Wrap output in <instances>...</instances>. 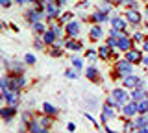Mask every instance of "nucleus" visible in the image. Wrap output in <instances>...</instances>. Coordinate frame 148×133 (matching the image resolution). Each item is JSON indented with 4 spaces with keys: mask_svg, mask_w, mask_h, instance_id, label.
<instances>
[{
    "mask_svg": "<svg viewBox=\"0 0 148 133\" xmlns=\"http://www.w3.org/2000/svg\"><path fill=\"white\" fill-rule=\"evenodd\" d=\"M18 96H21V91L18 89H2V100L9 105H17Z\"/></svg>",
    "mask_w": 148,
    "mask_h": 133,
    "instance_id": "1",
    "label": "nucleus"
},
{
    "mask_svg": "<svg viewBox=\"0 0 148 133\" xmlns=\"http://www.w3.org/2000/svg\"><path fill=\"white\" fill-rule=\"evenodd\" d=\"M45 10H41V8H30V11L26 13V20H28V24H35V22H39V20H43L45 19Z\"/></svg>",
    "mask_w": 148,
    "mask_h": 133,
    "instance_id": "2",
    "label": "nucleus"
},
{
    "mask_svg": "<svg viewBox=\"0 0 148 133\" xmlns=\"http://www.w3.org/2000/svg\"><path fill=\"white\" fill-rule=\"evenodd\" d=\"M45 15L48 20H54L58 19V17H61V6H59L58 2H48L45 6Z\"/></svg>",
    "mask_w": 148,
    "mask_h": 133,
    "instance_id": "3",
    "label": "nucleus"
},
{
    "mask_svg": "<svg viewBox=\"0 0 148 133\" xmlns=\"http://www.w3.org/2000/svg\"><path fill=\"white\" fill-rule=\"evenodd\" d=\"M122 83H124L126 89H135V87H145V80L135 76V74H128V76H124Z\"/></svg>",
    "mask_w": 148,
    "mask_h": 133,
    "instance_id": "4",
    "label": "nucleus"
},
{
    "mask_svg": "<svg viewBox=\"0 0 148 133\" xmlns=\"http://www.w3.org/2000/svg\"><path fill=\"white\" fill-rule=\"evenodd\" d=\"M117 72H119V76H128V74H133V63H130L128 59H119L117 61Z\"/></svg>",
    "mask_w": 148,
    "mask_h": 133,
    "instance_id": "5",
    "label": "nucleus"
},
{
    "mask_svg": "<svg viewBox=\"0 0 148 133\" xmlns=\"http://www.w3.org/2000/svg\"><path fill=\"white\" fill-rule=\"evenodd\" d=\"M111 96H113V98L117 100V104H119V109H122L124 105H126V104L130 102V100H132V98H130V94H128L124 89H115L113 93H111Z\"/></svg>",
    "mask_w": 148,
    "mask_h": 133,
    "instance_id": "6",
    "label": "nucleus"
},
{
    "mask_svg": "<svg viewBox=\"0 0 148 133\" xmlns=\"http://www.w3.org/2000/svg\"><path fill=\"white\" fill-rule=\"evenodd\" d=\"M22 87H26V78L22 74H11L9 76V89H18L21 91Z\"/></svg>",
    "mask_w": 148,
    "mask_h": 133,
    "instance_id": "7",
    "label": "nucleus"
},
{
    "mask_svg": "<svg viewBox=\"0 0 148 133\" xmlns=\"http://www.w3.org/2000/svg\"><path fill=\"white\" fill-rule=\"evenodd\" d=\"M122 115L126 118H133L135 115H139V107H137V102H133V100H130V102L122 107Z\"/></svg>",
    "mask_w": 148,
    "mask_h": 133,
    "instance_id": "8",
    "label": "nucleus"
},
{
    "mask_svg": "<svg viewBox=\"0 0 148 133\" xmlns=\"http://www.w3.org/2000/svg\"><path fill=\"white\" fill-rule=\"evenodd\" d=\"M6 68L9 70V74H24V70H26V67H24V63H18V61H8L6 59Z\"/></svg>",
    "mask_w": 148,
    "mask_h": 133,
    "instance_id": "9",
    "label": "nucleus"
},
{
    "mask_svg": "<svg viewBox=\"0 0 148 133\" xmlns=\"http://www.w3.org/2000/svg\"><path fill=\"white\" fill-rule=\"evenodd\" d=\"M124 17H126V20H128L130 24L133 26V28H135V26H139V24H141V20H143L141 13H139L137 10H128V11H126V15H124Z\"/></svg>",
    "mask_w": 148,
    "mask_h": 133,
    "instance_id": "10",
    "label": "nucleus"
},
{
    "mask_svg": "<svg viewBox=\"0 0 148 133\" xmlns=\"http://www.w3.org/2000/svg\"><path fill=\"white\" fill-rule=\"evenodd\" d=\"M65 31H67L69 37H78V35H80V22L74 20V19L69 20L67 26H65Z\"/></svg>",
    "mask_w": 148,
    "mask_h": 133,
    "instance_id": "11",
    "label": "nucleus"
},
{
    "mask_svg": "<svg viewBox=\"0 0 148 133\" xmlns=\"http://www.w3.org/2000/svg\"><path fill=\"white\" fill-rule=\"evenodd\" d=\"M17 105H6V107H2V109H0V117H2V120H6V122H9V120H11V118L13 117H15V115H17Z\"/></svg>",
    "mask_w": 148,
    "mask_h": 133,
    "instance_id": "12",
    "label": "nucleus"
},
{
    "mask_svg": "<svg viewBox=\"0 0 148 133\" xmlns=\"http://www.w3.org/2000/svg\"><path fill=\"white\" fill-rule=\"evenodd\" d=\"M133 126H135V131H141L143 128H148V115H135L133 117Z\"/></svg>",
    "mask_w": 148,
    "mask_h": 133,
    "instance_id": "13",
    "label": "nucleus"
},
{
    "mask_svg": "<svg viewBox=\"0 0 148 133\" xmlns=\"http://www.w3.org/2000/svg\"><path fill=\"white\" fill-rule=\"evenodd\" d=\"M117 117V107H113V105H104V109H102V122H108L111 120V118H115Z\"/></svg>",
    "mask_w": 148,
    "mask_h": 133,
    "instance_id": "14",
    "label": "nucleus"
},
{
    "mask_svg": "<svg viewBox=\"0 0 148 133\" xmlns=\"http://www.w3.org/2000/svg\"><path fill=\"white\" fill-rule=\"evenodd\" d=\"M130 98L133 100V102H139V100H145L148 98V91L145 89V87H135V89L130 93Z\"/></svg>",
    "mask_w": 148,
    "mask_h": 133,
    "instance_id": "15",
    "label": "nucleus"
},
{
    "mask_svg": "<svg viewBox=\"0 0 148 133\" xmlns=\"http://www.w3.org/2000/svg\"><path fill=\"white\" fill-rule=\"evenodd\" d=\"M126 59H128L130 63H133V65L141 63V59H143V54H141V50H137V48H132V50H128V52H126Z\"/></svg>",
    "mask_w": 148,
    "mask_h": 133,
    "instance_id": "16",
    "label": "nucleus"
},
{
    "mask_svg": "<svg viewBox=\"0 0 148 133\" xmlns=\"http://www.w3.org/2000/svg\"><path fill=\"white\" fill-rule=\"evenodd\" d=\"M133 48V37H130V35H126V37L119 39V50L120 52H128V50Z\"/></svg>",
    "mask_w": 148,
    "mask_h": 133,
    "instance_id": "17",
    "label": "nucleus"
},
{
    "mask_svg": "<svg viewBox=\"0 0 148 133\" xmlns=\"http://www.w3.org/2000/svg\"><path fill=\"white\" fill-rule=\"evenodd\" d=\"M109 22H111V28H117V30H126V22H128V20H124L120 15H111Z\"/></svg>",
    "mask_w": 148,
    "mask_h": 133,
    "instance_id": "18",
    "label": "nucleus"
},
{
    "mask_svg": "<svg viewBox=\"0 0 148 133\" xmlns=\"http://www.w3.org/2000/svg\"><path fill=\"white\" fill-rule=\"evenodd\" d=\"M26 130L28 131H34V133H45V131H48L43 124H41V120L39 122H37V120H32L30 124H26Z\"/></svg>",
    "mask_w": 148,
    "mask_h": 133,
    "instance_id": "19",
    "label": "nucleus"
},
{
    "mask_svg": "<svg viewBox=\"0 0 148 133\" xmlns=\"http://www.w3.org/2000/svg\"><path fill=\"white\" fill-rule=\"evenodd\" d=\"M91 20L95 22V24H100V22H108V20H109V17H108V13L96 10L95 13H91Z\"/></svg>",
    "mask_w": 148,
    "mask_h": 133,
    "instance_id": "20",
    "label": "nucleus"
},
{
    "mask_svg": "<svg viewBox=\"0 0 148 133\" xmlns=\"http://www.w3.org/2000/svg\"><path fill=\"white\" fill-rule=\"evenodd\" d=\"M41 37H43V41H45V44H46V46H52V44L56 43V41H58V37H56V33H54V31L50 30V28L46 30L45 33L41 35Z\"/></svg>",
    "mask_w": 148,
    "mask_h": 133,
    "instance_id": "21",
    "label": "nucleus"
},
{
    "mask_svg": "<svg viewBox=\"0 0 148 133\" xmlns=\"http://www.w3.org/2000/svg\"><path fill=\"white\" fill-rule=\"evenodd\" d=\"M102 35H104V30H102L98 24H95V26H91V28H89V37L92 41H98Z\"/></svg>",
    "mask_w": 148,
    "mask_h": 133,
    "instance_id": "22",
    "label": "nucleus"
},
{
    "mask_svg": "<svg viewBox=\"0 0 148 133\" xmlns=\"http://www.w3.org/2000/svg\"><path fill=\"white\" fill-rule=\"evenodd\" d=\"M109 56H113V50H111L109 44H104V46H100V50H98V57L108 59Z\"/></svg>",
    "mask_w": 148,
    "mask_h": 133,
    "instance_id": "23",
    "label": "nucleus"
},
{
    "mask_svg": "<svg viewBox=\"0 0 148 133\" xmlns=\"http://www.w3.org/2000/svg\"><path fill=\"white\" fill-rule=\"evenodd\" d=\"M85 76L89 78L91 81H96V80H98V70H96V67H95V65H91V67L85 70Z\"/></svg>",
    "mask_w": 148,
    "mask_h": 133,
    "instance_id": "24",
    "label": "nucleus"
},
{
    "mask_svg": "<svg viewBox=\"0 0 148 133\" xmlns=\"http://www.w3.org/2000/svg\"><path fill=\"white\" fill-rule=\"evenodd\" d=\"M65 46H67L69 50H74V52H78V50H82V43H78V41H74V37H71L65 43Z\"/></svg>",
    "mask_w": 148,
    "mask_h": 133,
    "instance_id": "25",
    "label": "nucleus"
},
{
    "mask_svg": "<svg viewBox=\"0 0 148 133\" xmlns=\"http://www.w3.org/2000/svg\"><path fill=\"white\" fill-rule=\"evenodd\" d=\"M113 0H104V2H102L100 4V8H98V10L100 11H104V13H111V11H113Z\"/></svg>",
    "mask_w": 148,
    "mask_h": 133,
    "instance_id": "26",
    "label": "nucleus"
},
{
    "mask_svg": "<svg viewBox=\"0 0 148 133\" xmlns=\"http://www.w3.org/2000/svg\"><path fill=\"white\" fill-rule=\"evenodd\" d=\"M43 113H45V115H52V117H56V115H58V109H56L52 104L45 102V104H43Z\"/></svg>",
    "mask_w": 148,
    "mask_h": 133,
    "instance_id": "27",
    "label": "nucleus"
},
{
    "mask_svg": "<svg viewBox=\"0 0 148 133\" xmlns=\"http://www.w3.org/2000/svg\"><path fill=\"white\" fill-rule=\"evenodd\" d=\"M32 30H34L35 33L43 35L45 31H46V26H45V22H43V20H39V22H35V24H32Z\"/></svg>",
    "mask_w": 148,
    "mask_h": 133,
    "instance_id": "28",
    "label": "nucleus"
},
{
    "mask_svg": "<svg viewBox=\"0 0 148 133\" xmlns=\"http://www.w3.org/2000/svg\"><path fill=\"white\" fill-rule=\"evenodd\" d=\"M137 107H139V113H141V115H146L148 113V98L139 100V102H137Z\"/></svg>",
    "mask_w": 148,
    "mask_h": 133,
    "instance_id": "29",
    "label": "nucleus"
},
{
    "mask_svg": "<svg viewBox=\"0 0 148 133\" xmlns=\"http://www.w3.org/2000/svg\"><path fill=\"white\" fill-rule=\"evenodd\" d=\"M50 30H52L54 33H56V37H58V39H61V37H63V28H61V26H58L56 22H52V24H50Z\"/></svg>",
    "mask_w": 148,
    "mask_h": 133,
    "instance_id": "30",
    "label": "nucleus"
},
{
    "mask_svg": "<svg viewBox=\"0 0 148 133\" xmlns=\"http://www.w3.org/2000/svg\"><path fill=\"white\" fill-rule=\"evenodd\" d=\"M41 124H43L46 130H50V126L54 124V120H52V115H45V117L41 118Z\"/></svg>",
    "mask_w": 148,
    "mask_h": 133,
    "instance_id": "31",
    "label": "nucleus"
},
{
    "mask_svg": "<svg viewBox=\"0 0 148 133\" xmlns=\"http://www.w3.org/2000/svg\"><path fill=\"white\" fill-rule=\"evenodd\" d=\"M71 61H72V65H74V68H76V70H80V68L83 67L82 57H78V56H72V57H71Z\"/></svg>",
    "mask_w": 148,
    "mask_h": 133,
    "instance_id": "32",
    "label": "nucleus"
},
{
    "mask_svg": "<svg viewBox=\"0 0 148 133\" xmlns=\"http://www.w3.org/2000/svg\"><path fill=\"white\" fill-rule=\"evenodd\" d=\"M74 19V13H71V11H67V13H63L61 17H59V22H65V24H67L69 20H72Z\"/></svg>",
    "mask_w": 148,
    "mask_h": 133,
    "instance_id": "33",
    "label": "nucleus"
},
{
    "mask_svg": "<svg viewBox=\"0 0 148 133\" xmlns=\"http://www.w3.org/2000/svg\"><path fill=\"white\" fill-rule=\"evenodd\" d=\"M120 6H128V10H137V2L135 0H124Z\"/></svg>",
    "mask_w": 148,
    "mask_h": 133,
    "instance_id": "34",
    "label": "nucleus"
},
{
    "mask_svg": "<svg viewBox=\"0 0 148 133\" xmlns=\"http://www.w3.org/2000/svg\"><path fill=\"white\" fill-rule=\"evenodd\" d=\"M32 120H34V118H32V113L30 111H24V113H22V124H24V126H26V124H30Z\"/></svg>",
    "mask_w": 148,
    "mask_h": 133,
    "instance_id": "35",
    "label": "nucleus"
},
{
    "mask_svg": "<svg viewBox=\"0 0 148 133\" xmlns=\"http://www.w3.org/2000/svg\"><path fill=\"white\" fill-rule=\"evenodd\" d=\"M65 76H67L69 80H76V78H78V72H76V68H74V70H72V68H67Z\"/></svg>",
    "mask_w": 148,
    "mask_h": 133,
    "instance_id": "36",
    "label": "nucleus"
},
{
    "mask_svg": "<svg viewBox=\"0 0 148 133\" xmlns=\"http://www.w3.org/2000/svg\"><path fill=\"white\" fill-rule=\"evenodd\" d=\"M24 63H26V65H35V56H34V54H26V56H24Z\"/></svg>",
    "mask_w": 148,
    "mask_h": 133,
    "instance_id": "37",
    "label": "nucleus"
},
{
    "mask_svg": "<svg viewBox=\"0 0 148 133\" xmlns=\"http://www.w3.org/2000/svg\"><path fill=\"white\" fill-rule=\"evenodd\" d=\"M61 48H59V46H52V50H50V56H52V57H59V56H61Z\"/></svg>",
    "mask_w": 148,
    "mask_h": 133,
    "instance_id": "38",
    "label": "nucleus"
},
{
    "mask_svg": "<svg viewBox=\"0 0 148 133\" xmlns=\"http://www.w3.org/2000/svg\"><path fill=\"white\" fill-rule=\"evenodd\" d=\"M34 46H35L37 50H45V46H46V44H45V41H43V37H39V39H37L35 43H34Z\"/></svg>",
    "mask_w": 148,
    "mask_h": 133,
    "instance_id": "39",
    "label": "nucleus"
},
{
    "mask_svg": "<svg viewBox=\"0 0 148 133\" xmlns=\"http://www.w3.org/2000/svg\"><path fill=\"white\" fill-rule=\"evenodd\" d=\"M11 4H13V0H0V6H2L4 10H9Z\"/></svg>",
    "mask_w": 148,
    "mask_h": 133,
    "instance_id": "40",
    "label": "nucleus"
},
{
    "mask_svg": "<svg viewBox=\"0 0 148 133\" xmlns=\"http://www.w3.org/2000/svg\"><path fill=\"white\" fill-rule=\"evenodd\" d=\"M85 57H89V59H95L96 57V54H95V50H87V52H85Z\"/></svg>",
    "mask_w": 148,
    "mask_h": 133,
    "instance_id": "41",
    "label": "nucleus"
},
{
    "mask_svg": "<svg viewBox=\"0 0 148 133\" xmlns=\"http://www.w3.org/2000/svg\"><path fill=\"white\" fill-rule=\"evenodd\" d=\"M85 118H87V120H89V122L92 124V126H96V120H95V118H92V115H89V113H85Z\"/></svg>",
    "mask_w": 148,
    "mask_h": 133,
    "instance_id": "42",
    "label": "nucleus"
},
{
    "mask_svg": "<svg viewBox=\"0 0 148 133\" xmlns=\"http://www.w3.org/2000/svg\"><path fill=\"white\" fill-rule=\"evenodd\" d=\"M133 39H135V41H145V35L137 31V33H133Z\"/></svg>",
    "mask_w": 148,
    "mask_h": 133,
    "instance_id": "43",
    "label": "nucleus"
},
{
    "mask_svg": "<svg viewBox=\"0 0 148 133\" xmlns=\"http://www.w3.org/2000/svg\"><path fill=\"white\" fill-rule=\"evenodd\" d=\"M67 130L69 131H76V124H74V122H69L67 124Z\"/></svg>",
    "mask_w": 148,
    "mask_h": 133,
    "instance_id": "44",
    "label": "nucleus"
},
{
    "mask_svg": "<svg viewBox=\"0 0 148 133\" xmlns=\"http://www.w3.org/2000/svg\"><path fill=\"white\" fill-rule=\"evenodd\" d=\"M78 8H80V10H85V8H89V2H80Z\"/></svg>",
    "mask_w": 148,
    "mask_h": 133,
    "instance_id": "45",
    "label": "nucleus"
},
{
    "mask_svg": "<svg viewBox=\"0 0 148 133\" xmlns=\"http://www.w3.org/2000/svg\"><path fill=\"white\" fill-rule=\"evenodd\" d=\"M141 63H143V65H145V68H148V56H143Z\"/></svg>",
    "mask_w": 148,
    "mask_h": 133,
    "instance_id": "46",
    "label": "nucleus"
},
{
    "mask_svg": "<svg viewBox=\"0 0 148 133\" xmlns=\"http://www.w3.org/2000/svg\"><path fill=\"white\" fill-rule=\"evenodd\" d=\"M18 6H24V4H30V0H15Z\"/></svg>",
    "mask_w": 148,
    "mask_h": 133,
    "instance_id": "47",
    "label": "nucleus"
},
{
    "mask_svg": "<svg viewBox=\"0 0 148 133\" xmlns=\"http://www.w3.org/2000/svg\"><path fill=\"white\" fill-rule=\"evenodd\" d=\"M143 50H145V52H148V39L143 41Z\"/></svg>",
    "mask_w": 148,
    "mask_h": 133,
    "instance_id": "48",
    "label": "nucleus"
},
{
    "mask_svg": "<svg viewBox=\"0 0 148 133\" xmlns=\"http://www.w3.org/2000/svg\"><path fill=\"white\" fill-rule=\"evenodd\" d=\"M67 2H69V0H58V4H59V6H65Z\"/></svg>",
    "mask_w": 148,
    "mask_h": 133,
    "instance_id": "49",
    "label": "nucleus"
},
{
    "mask_svg": "<svg viewBox=\"0 0 148 133\" xmlns=\"http://www.w3.org/2000/svg\"><path fill=\"white\" fill-rule=\"evenodd\" d=\"M145 24H146V28H148V8H146V22H145Z\"/></svg>",
    "mask_w": 148,
    "mask_h": 133,
    "instance_id": "50",
    "label": "nucleus"
},
{
    "mask_svg": "<svg viewBox=\"0 0 148 133\" xmlns=\"http://www.w3.org/2000/svg\"><path fill=\"white\" fill-rule=\"evenodd\" d=\"M113 2H115V4H119V6H120V4H122L124 0H113Z\"/></svg>",
    "mask_w": 148,
    "mask_h": 133,
    "instance_id": "51",
    "label": "nucleus"
},
{
    "mask_svg": "<svg viewBox=\"0 0 148 133\" xmlns=\"http://www.w3.org/2000/svg\"><path fill=\"white\" fill-rule=\"evenodd\" d=\"M146 2H148V0H146Z\"/></svg>",
    "mask_w": 148,
    "mask_h": 133,
    "instance_id": "52",
    "label": "nucleus"
},
{
    "mask_svg": "<svg viewBox=\"0 0 148 133\" xmlns=\"http://www.w3.org/2000/svg\"><path fill=\"white\" fill-rule=\"evenodd\" d=\"M146 115H148V113H146Z\"/></svg>",
    "mask_w": 148,
    "mask_h": 133,
    "instance_id": "53",
    "label": "nucleus"
}]
</instances>
